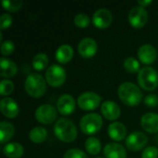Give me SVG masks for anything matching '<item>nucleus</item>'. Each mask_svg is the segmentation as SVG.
<instances>
[{
    "mask_svg": "<svg viewBox=\"0 0 158 158\" xmlns=\"http://www.w3.org/2000/svg\"><path fill=\"white\" fill-rule=\"evenodd\" d=\"M119 99L123 104L129 106H138L143 98V93L141 89L134 83L126 81L120 84L118 90Z\"/></svg>",
    "mask_w": 158,
    "mask_h": 158,
    "instance_id": "1",
    "label": "nucleus"
},
{
    "mask_svg": "<svg viewBox=\"0 0 158 158\" xmlns=\"http://www.w3.org/2000/svg\"><path fill=\"white\" fill-rule=\"evenodd\" d=\"M54 133L59 141L67 143L74 142L78 136V131L75 124L65 118L56 120L54 126Z\"/></svg>",
    "mask_w": 158,
    "mask_h": 158,
    "instance_id": "2",
    "label": "nucleus"
},
{
    "mask_svg": "<svg viewBox=\"0 0 158 158\" xmlns=\"http://www.w3.org/2000/svg\"><path fill=\"white\" fill-rule=\"evenodd\" d=\"M45 82L46 81L42 75L37 73H31L25 80L24 88L30 96L33 98H40L44 94L46 91Z\"/></svg>",
    "mask_w": 158,
    "mask_h": 158,
    "instance_id": "3",
    "label": "nucleus"
},
{
    "mask_svg": "<svg viewBox=\"0 0 158 158\" xmlns=\"http://www.w3.org/2000/svg\"><path fill=\"white\" fill-rule=\"evenodd\" d=\"M138 83L145 91H154L158 87V72L151 67H144L138 72Z\"/></svg>",
    "mask_w": 158,
    "mask_h": 158,
    "instance_id": "4",
    "label": "nucleus"
},
{
    "mask_svg": "<svg viewBox=\"0 0 158 158\" xmlns=\"http://www.w3.org/2000/svg\"><path fill=\"white\" fill-rule=\"evenodd\" d=\"M103 126V118L97 113H89L83 116L80 121V128L86 135L97 133Z\"/></svg>",
    "mask_w": 158,
    "mask_h": 158,
    "instance_id": "5",
    "label": "nucleus"
},
{
    "mask_svg": "<svg viewBox=\"0 0 158 158\" xmlns=\"http://www.w3.org/2000/svg\"><path fill=\"white\" fill-rule=\"evenodd\" d=\"M67 78L66 70L59 65L50 66L45 72V81L52 87H60Z\"/></svg>",
    "mask_w": 158,
    "mask_h": 158,
    "instance_id": "6",
    "label": "nucleus"
},
{
    "mask_svg": "<svg viewBox=\"0 0 158 158\" xmlns=\"http://www.w3.org/2000/svg\"><path fill=\"white\" fill-rule=\"evenodd\" d=\"M35 119L41 124H51L57 118V109L49 104L40 106L35 110Z\"/></svg>",
    "mask_w": 158,
    "mask_h": 158,
    "instance_id": "7",
    "label": "nucleus"
},
{
    "mask_svg": "<svg viewBox=\"0 0 158 158\" xmlns=\"http://www.w3.org/2000/svg\"><path fill=\"white\" fill-rule=\"evenodd\" d=\"M102 98L99 94L94 92H85L78 98V106L85 111H92L96 109L101 104Z\"/></svg>",
    "mask_w": 158,
    "mask_h": 158,
    "instance_id": "8",
    "label": "nucleus"
},
{
    "mask_svg": "<svg viewBox=\"0 0 158 158\" xmlns=\"http://www.w3.org/2000/svg\"><path fill=\"white\" fill-rule=\"evenodd\" d=\"M148 21V12L144 7L136 6L129 12V22L135 29H141Z\"/></svg>",
    "mask_w": 158,
    "mask_h": 158,
    "instance_id": "9",
    "label": "nucleus"
},
{
    "mask_svg": "<svg viewBox=\"0 0 158 158\" xmlns=\"http://www.w3.org/2000/svg\"><path fill=\"white\" fill-rule=\"evenodd\" d=\"M148 143V137L142 131H133L126 139V146L129 150L138 152L143 149Z\"/></svg>",
    "mask_w": 158,
    "mask_h": 158,
    "instance_id": "10",
    "label": "nucleus"
},
{
    "mask_svg": "<svg viewBox=\"0 0 158 158\" xmlns=\"http://www.w3.org/2000/svg\"><path fill=\"white\" fill-rule=\"evenodd\" d=\"M113 21L112 13L106 8L97 9L93 16V23L98 29H106L108 28Z\"/></svg>",
    "mask_w": 158,
    "mask_h": 158,
    "instance_id": "11",
    "label": "nucleus"
},
{
    "mask_svg": "<svg viewBox=\"0 0 158 158\" xmlns=\"http://www.w3.org/2000/svg\"><path fill=\"white\" fill-rule=\"evenodd\" d=\"M76 107V103L73 98L69 94H62L56 101V109L57 111L64 116L70 115L74 112Z\"/></svg>",
    "mask_w": 158,
    "mask_h": 158,
    "instance_id": "12",
    "label": "nucleus"
},
{
    "mask_svg": "<svg viewBox=\"0 0 158 158\" xmlns=\"http://www.w3.org/2000/svg\"><path fill=\"white\" fill-rule=\"evenodd\" d=\"M78 52L83 58H91L97 52V43L90 37L82 39L78 44Z\"/></svg>",
    "mask_w": 158,
    "mask_h": 158,
    "instance_id": "13",
    "label": "nucleus"
},
{
    "mask_svg": "<svg viewBox=\"0 0 158 158\" xmlns=\"http://www.w3.org/2000/svg\"><path fill=\"white\" fill-rule=\"evenodd\" d=\"M137 54L140 61L146 65L154 63L157 57V51L156 47L150 44H145L140 46Z\"/></svg>",
    "mask_w": 158,
    "mask_h": 158,
    "instance_id": "14",
    "label": "nucleus"
},
{
    "mask_svg": "<svg viewBox=\"0 0 158 158\" xmlns=\"http://www.w3.org/2000/svg\"><path fill=\"white\" fill-rule=\"evenodd\" d=\"M0 109L1 113L7 118H15L19 113L18 103L10 97H5L1 100Z\"/></svg>",
    "mask_w": 158,
    "mask_h": 158,
    "instance_id": "15",
    "label": "nucleus"
},
{
    "mask_svg": "<svg viewBox=\"0 0 158 158\" xmlns=\"http://www.w3.org/2000/svg\"><path fill=\"white\" fill-rule=\"evenodd\" d=\"M101 113L107 120H116L120 116V107L113 101H106L101 105Z\"/></svg>",
    "mask_w": 158,
    "mask_h": 158,
    "instance_id": "16",
    "label": "nucleus"
},
{
    "mask_svg": "<svg viewBox=\"0 0 158 158\" xmlns=\"http://www.w3.org/2000/svg\"><path fill=\"white\" fill-rule=\"evenodd\" d=\"M141 125L143 129L149 133L158 132V114L146 113L141 118Z\"/></svg>",
    "mask_w": 158,
    "mask_h": 158,
    "instance_id": "17",
    "label": "nucleus"
},
{
    "mask_svg": "<svg viewBox=\"0 0 158 158\" xmlns=\"http://www.w3.org/2000/svg\"><path fill=\"white\" fill-rule=\"evenodd\" d=\"M104 156L106 158H126L127 152L123 145L118 143H110L104 148Z\"/></svg>",
    "mask_w": 158,
    "mask_h": 158,
    "instance_id": "18",
    "label": "nucleus"
},
{
    "mask_svg": "<svg viewBox=\"0 0 158 158\" xmlns=\"http://www.w3.org/2000/svg\"><path fill=\"white\" fill-rule=\"evenodd\" d=\"M0 76L2 78H13L18 73V67L17 64L12 61L11 59L1 57L0 58Z\"/></svg>",
    "mask_w": 158,
    "mask_h": 158,
    "instance_id": "19",
    "label": "nucleus"
},
{
    "mask_svg": "<svg viewBox=\"0 0 158 158\" xmlns=\"http://www.w3.org/2000/svg\"><path fill=\"white\" fill-rule=\"evenodd\" d=\"M109 137L116 142L123 141L127 135V129L121 122H113L109 125L107 130Z\"/></svg>",
    "mask_w": 158,
    "mask_h": 158,
    "instance_id": "20",
    "label": "nucleus"
},
{
    "mask_svg": "<svg viewBox=\"0 0 158 158\" xmlns=\"http://www.w3.org/2000/svg\"><path fill=\"white\" fill-rule=\"evenodd\" d=\"M73 56L74 51L69 44H61L56 52V59L61 64L69 63L72 59Z\"/></svg>",
    "mask_w": 158,
    "mask_h": 158,
    "instance_id": "21",
    "label": "nucleus"
},
{
    "mask_svg": "<svg viewBox=\"0 0 158 158\" xmlns=\"http://www.w3.org/2000/svg\"><path fill=\"white\" fill-rule=\"evenodd\" d=\"M3 153L8 158H20L24 154V148L19 143H8L3 147Z\"/></svg>",
    "mask_w": 158,
    "mask_h": 158,
    "instance_id": "22",
    "label": "nucleus"
},
{
    "mask_svg": "<svg viewBox=\"0 0 158 158\" xmlns=\"http://www.w3.org/2000/svg\"><path fill=\"white\" fill-rule=\"evenodd\" d=\"M15 134V128L13 124L7 121L0 122V143L1 144L6 143L12 139Z\"/></svg>",
    "mask_w": 158,
    "mask_h": 158,
    "instance_id": "23",
    "label": "nucleus"
},
{
    "mask_svg": "<svg viewBox=\"0 0 158 158\" xmlns=\"http://www.w3.org/2000/svg\"><path fill=\"white\" fill-rule=\"evenodd\" d=\"M47 138V131L44 127H35L29 133V139L33 143H42Z\"/></svg>",
    "mask_w": 158,
    "mask_h": 158,
    "instance_id": "24",
    "label": "nucleus"
},
{
    "mask_svg": "<svg viewBox=\"0 0 158 158\" xmlns=\"http://www.w3.org/2000/svg\"><path fill=\"white\" fill-rule=\"evenodd\" d=\"M101 148H102L101 142L99 141V139L95 137H90L85 142V149L92 156L98 155L101 151Z\"/></svg>",
    "mask_w": 158,
    "mask_h": 158,
    "instance_id": "25",
    "label": "nucleus"
},
{
    "mask_svg": "<svg viewBox=\"0 0 158 158\" xmlns=\"http://www.w3.org/2000/svg\"><path fill=\"white\" fill-rule=\"evenodd\" d=\"M48 63H49V58L47 55L44 53H39L35 55L34 57L32 58V67L37 71L44 70L48 66Z\"/></svg>",
    "mask_w": 158,
    "mask_h": 158,
    "instance_id": "26",
    "label": "nucleus"
},
{
    "mask_svg": "<svg viewBox=\"0 0 158 158\" xmlns=\"http://www.w3.org/2000/svg\"><path fill=\"white\" fill-rule=\"evenodd\" d=\"M123 66H124V69L129 73H137L141 70L140 69V62L135 57H132V56L127 57L124 60Z\"/></svg>",
    "mask_w": 158,
    "mask_h": 158,
    "instance_id": "27",
    "label": "nucleus"
},
{
    "mask_svg": "<svg viewBox=\"0 0 158 158\" xmlns=\"http://www.w3.org/2000/svg\"><path fill=\"white\" fill-rule=\"evenodd\" d=\"M23 3L20 0H4L2 2L3 8L9 12H16L19 10Z\"/></svg>",
    "mask_w": 158,
    "mask_h": 158,
    "instance_id": "28",
    "label": "nucleus"
},
{
    "mask_svg": "<svg viewBox=\"0 0 158 158\" xmlns=\"http://www.w3.org/2000/svg\"><path fill=\"white\" fill-rule=\"evenodd\" d=\"M15 88L14 83L9 80H2L0 83V94L2 96L9 95L13 93Z\"/></svg>",
    "mask_w": 158,
    "mask_h": 158,
    "instance_id": "29",
    "label": "nucleus"
},
{
    "mask_svg": "<svg viewBox=\"0 0 158 158\" xmlns=\"http://www.w3.org/2000/svg\"><path fill=\"white\" fill-rule=\"evenodd\" d=\"M74 24L79 28H86L90 24V18L85 13H79L74 18Z\"/></svg>",
    "mask_w": 158,
    "mask_h": 158,
    "instance_id": "30",
    "label": "nucleus"
},
{
    "mask_svg": "<svg viewBox=\"0 0 158 158\" xmlns=\"http://www.w3.org/2000/svg\"><path fill=\"white\" fill-rule=\"evenodd\" d=\"M15 50V44L12 41L6 40L1 44V54L3 56H9Z\"/></svg>",
    "mask_w": 158,
    "mask_h": 158,
    "instance_id": "31",
    "label": "nucleus"
},
{
    "mask_svg": "<svg viewBox=\"0 0 158 158\" xmlns=\"http://www.w3.org/2000/svg\"><path fill=\"white\" fill-rule=\"evenodd\" d=\"M64 158H88V156L83 151H81L80 149L73 148V149L68 150L65 153Z\"/></svg>",
    "mask_w": 158,
    "mask_h": 158,
    "instance_id": "32",
    "label": "nucleus"
},
{
    "mask_svg": "<svg viewBox=\"0 0 158 158\" xmlns=\"http://www.w3.org/2000/svg\"><path fill=\"white\" fill-rule=\"evenodd\" d=\"M143 158H158V149L155 146L145 148L142 155Z\"/></svg>",
    "mask_w": 158,
    "mask_h": 158,
    "instance_id": "33",
    "label": "nucleus"
},
{
    "mask_svg": "<svg viewBox=\"0 0 158 158\" xmlns=\"http://www.w3.org/2000/svg\"><path fill=\"white\" fill-rule=\"evenodd\" d=\"M12 23V17L6 13H4L1 15V18H0V27H1V30H5V29H7Z\"/></svg>",
    "mask_w": 158,
    "mask_h": 158,
    "instance_id": "34",
    "label": "nucleus"
},
{
    "mask_svg": "<svg viewBox=\"0 0 158 158\" xmlns=\"http://www.w3.org/2000/svg\"><path fill=\"white\" fill-rule=\"evenodd\" d=\"M145 106L149 107H156L158 106V95L156 94H149L144 98Z\"/></svg>",
    "mask_w": 158,
    "mask_h": 158,
    "instance_id": "35",
    "label": "nucleus"
},
{
    "mask_svg": "<svg viewBox=\"0 0 158 158\" xmlns=\"http://www.w3.org/2000/svg\"><path fill=\"white\" fill-rule=\"evenodd\" d=\"M138 4L142 7H146V6H148L149 5L152 4V0H139Z\"/></svg>",
    "mask_w": 158,
    "mask_h": 158,
    "instance_id": "36",
    "label": "nucleus"
},
{
    "mask_svg": "<svg viewBox=\"0 0 158 158\" xmlns=\"http://www.w3.org/2000/svg\"><path fill=\"white\" fill-rule=\"evenodd\" d=\"M96 158H104V157H101V156H100V157H96Z\"/></svg>",
    "mask_w": 158,
    "mask_h": 158,
    "instance_id": "37",
    "label": "nucleus"
}]
</instances>
